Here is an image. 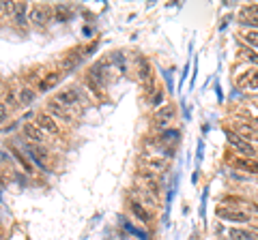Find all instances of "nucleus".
<instances>
[{"label":"nucleus","instance_id":"1","mask_svg":"<svg viewBox=\"0 0 258 240\" xmlns=\"http://www.w3.org/2000/svg\"><path fill=\"white\" fill-rule=\"evenodd\" d=\"M52 99L56 101L58 105H63L65 109H78V105L82 103V94H80V88L78 86H69V88L58 90Z\"/></svg>","mask_w":258,"mask_h":240},{"label":"nucleus","instance_id":"2","mask_svg":"<svg viewBox=\"0 0 258 240\" xmlns=\"http://www.w3.org/2000/svg\"><path fill=\"white\" fill-rule=\"evenodd\" d=\"M52 19H54V6H50V4L30 6V24L35 26V28H39V30L45 28Z\"/></svg>","mask_w":258,"mask_h":240},{"label":"nucleus","instance_id":"3","mask_svg":"<svg viewBox=\"0 0 258 240\" xmlns=\"http://www.w3.org/2000/svg\"><path fill=\"white\" fill-rule=\"evenodd\" d=\"M35 125L41 129L45 135H52V137H58L63 133V129H60V122L54 118L50 112H37L35 114Z\"/></svg>","mask_w":258,"mask_h":240},{"label":"nucleus","instance_id":"4","mask_svg":"<svg viewBox=\"0 0 258 240\" xmlns=\"http://www.w3.org/2000/svg\"><path fill=\"white\" fill-rule=\"evenodd\" d=\"M22 150L30 157V161L39 165L41 169H47V161H50V153H47L45 146H37V144H30V142H24L22 144Z\"/></svg>","mask_w":258,"mask_h":240},{"label":"nucleus","instance_id":"5","mask_svg":"<svg viewBox=\"0 0 258 240\" xmlns=\"http://www.w3.org/2000/svg\"><path fill=\"white\" fill-rule=\"evenodd\" d=\"M174 118H176V107L172 105V103H166V105H161L157 112H155V116H153L155 125H157L161 131L170 129V122H174Z\"/></svg>","mask_w":258,"mask_h":240},{"label":"nucleus","instance_id":"6","mask_svg":"<svg viewBox=\"0 0 258 240\" xmlns=\"http://www.w3.org/2000/svg\"><path fill=\"white\" fill-rule=\"evenodd\" d=\"M28 24H30V6H28V2H15L13 17H11V26H15L17 30H24Z\"/></svg>","mask_w":258,"mask_h":240},{"label":"nucleus","instance_id":"7","mask_svg":"<svg viewBox=\"0 0 258 240\" xmlns=\"http://www.w3.org/2000/svg\"><path fill=\"white\" fill-rule=\"evenodd\" d=\"M60 78H63V69H50L43 73V78L37 81V92H47L58 86Z\"/></svg>","mask_w":258,"mask_h":240},{"label":"nucleus","instance_id":"8","mask_svg":"<svg viewBox=\"0 0 258 240\" xmlns=\"http://www.w3.org/2000/svg\"><path fill=\"white\" fill-rule=\"evenodd\" d=\"M226 140H228L230 146L239 150V153H241L243 157H256V148H254L250 142L243 140V137H239L235 131H226Z\"/></svg>","mask_w":258,"mask_h":240},{"label":"nucleus","instance_id":"9","mask_svg":"<svg viewBox=\"0 0 258 240\" xmlns=\"http://www.w3.org/2000/svg\"><path fill=\"white\" fill-rule=\"evenodd\" d=\"M140 165L142 169L146 171H153V174H159V171H164L168 167V161L164 157H155V155H142L140 157Z\"/></svg>","mask_w":258,"mask_h":240},{"label":"nucleus","instance_id":"10","mask_svg":"<svg viewBox=\"0 0 258 240\" xmlns=\"http://www.w3.org/2000/svg\"><path fill=\"white\" fill-rule=\"evenodd\" d=\"M22 133L30 144H37V146H45V142H47V135L35 125V122H24Z\"/></svg>","mask_w":258,"mask_h":240},{"label":"nucleus","instance_id":"11","mask_svg":"<svg viewBox=\"0 0 258 240\" xmlns=\"http://www.w3.org/2000/svg\"><path fill=\"white\" fill-rule=\"evenodd\" d=\"M235 84L241 90H258V69H250V71L241 73L235 80Z\"/></svg>","mask_w":258,"mask_h":240},{"label":"nucleus","instance_id":"12","mask_svg":"<svg viewBox=\"0 0 258 240\" xmlns=\"http://www.w3.org/2000/svg\"><path fill=\"white\" fill-rule=\"evenodd\" d=\"M129 212H131V215H133L135 219H138L140 223H144V225L153 221V212L148 210L142 202L135 200V197H131V200H129Z\"/></svg>","mask_w":258,"mask_h":240},{"label":"nucleus","instance_id":"13","mask_svg":"<svg viewBox=\"0 0 258 240\" xmlns=\"http://www.w3.org/2000/svg\"><path fill=\"white\" fill-rule=\"evenodd\" d=\"M47 112H50L56 120H63L65 125H73V116L69 114V109H65L63 105H58L54 99H50V103H47Z\"/></svg>","mask_w":258,"mask_h":240},{"label":"nucleus","instance_id":"14","mask_svg":"<svg viewBox=\"0 0 258 240\" xmlns=\"http://www.w3.org/2000/svg\"><path fill=\"white\" fill-rule=\"evenodd\" d=\"M217 215L226 221H233V223H248L250 221V215L243 210H237V208H220Z\"/></svg>","mask_w":258,"mask_h":240},{"label":"nucleus","instance_id":"15","mask_svg":"<svg viewBox=\"0 0 258 240\" xmlns=\"http://www.w3.org/2000/svg\"><path fill=\"white\" fill-rule=\"evenodd\" d=\"M230 163H233V167L243 169V171H248V174H258V161L254 157H235Z\"/></svg>","mask_w":258,"mask_h":240},{"label":"nucleus","instance_id":"16","mask_svg":"<svg viewBox=\"0 0 258 240\" xmlns=\"http://www.w3.org/2000/svg\"><path fill=\"white\" fill-rule=\"evenodd\" d=\"M37 90L35 88H30L28 84H24V86H19L17 88V103H19V107H26V105H32L37 99Z\"/></svg>","mask_w":258,"mask_h":240},{"label":"nucleus","instance_id":"17","mask_svg":"<svg viewBox=\"0 0 258 240\" xmlns=\"http://www.w3.org/2000/svg\"><path fill=\"white\" fill-rule=\"evenodd\" d=\"M121 225H123V232H125V234H129V236H133V238H138V240H151V234H148L146 230L138 228L135 223L127 221V219H121Z\"/></svg>","mask_w":258,"mask_h":240},{"label":"nucleus","instance_id":"18","mask_svg":"<svg viewBox=\"0 0 258 240\" xmlns=\"http://www.w3.org/2000/svg\"><path fill=\"white\" fill-rule=\"evenodd\" d=\"M235 133L239 137H243L246 142H258V129H254L252 125H246V122H237Z\"/></svg>","mask_w":258,"mask_h":240},{"label":"nucleus","instance_id":"19","mask_svg":"<svg viewBox=\"0 0 258 240\" xmlns=\"http://www.w3.org/2000/svg\"><path fill=\"white\" fill-rule=\"evenodd\" d=\"M228 236H230V240H258V232L233 228V230L228 232Z\"/></svg>","mask_w":258,"mask_h":240},{"label":"nucleus","instance_id":"20","mask_svg":"<svg viewBox=\"0 0 258 240\" xmlns=\"http://www.w3.org/2000/svg\"><path fill=\"white\" fill-rule=\"evenodd\" d=\"M138 75L142 81H151L153 80V73H151V63L144 58V56H138Z\"/></svg>","mask_w":258,"mask_h":240},{"label":"nucleus","instance_id":"21","mask_svg":"<svg viewBox=\"0 0 258 240\" xmlns=\"http://www.w3.org/2000/svg\"><path fill=\"white\" fill-rule=\"evenodd\" d=\"M54 19H56V22H69L71 19V6L69 4H56L54 6Z\"/></svg>","mask_w":258,"mask_h":240},{"label":"nucleus","instance_id":"22","mask_svg":"<svg viewBox=\"0 0 258 240\" xmlns=\"http://www.w3.org/2000/svg\"><path fill=\"white\" fill-rule=\"evenodd\" d=\"M11 153H13V157L19 161V165H22L24 169H26V174H35V167H32V163H30V159H26V157L19 153V150L15 148V146H11Z\"/></svg>","mask_w":258,"mask_h":240},{"label":"nucleus","instance_id":"23","mask_svg":"<svg viewBox=\"0 0 258 240\" xmlns=\"http://www.w3.org/2000/svg\"><path fill=\"white\" fill-rule=\"evenodd\" d=\"M179 137H181V133L176 131V129H166V131L159 133V142L161 144H174Z\"/></svg>","mask_w":258,"mask_h":240},{"label":"nucleus","instance_id":"24","mask_svg":"<svg viewBox=\"0 0 258 240\" xmlns=\"http://www.w3.org/2000/svg\"><path fill=\"white\" fill-rule=\"evenodd\" d=\"M241 39L246 41L250 47H258V30H243Z\"/></svg>","mask_w":258,"mask_h":240},{"label":"nucleus","instance_id":"25","mask_svg":"<svg viewBox=\"0 0 258 240\" xmlns=\"http://www.w3.org/2000/svg\"><path fill=\"white\" fill-rule=\"evenodd\" d=\"M243 15L246 17H250V19H243V22H258V4H250V6H246L243 9Z\"/></svg>","mask_w":258,"mask_h":240},{"label":"nucleus","instance_id":"26","mask_svg":"<svg viewBox=\"0 0 258 240\" xmlns=\"http://www.w3.org/2000/svg\"><path fill=\"white\" fill-rule=\"evenodd\" d=\"M161 101H164V90H161V88H157V90H155V92L151 94V97H148V103H151L153 107H157V109H159L161 105H164Z\"/></svg>","mask_w":258,"mask_h":240},{"label":"nucleus","instance_id":"27","mask_svg":"<svg viewBox=\"0 0 258 240\" xmlns=\"http://www.w3.org/2000/svg\"><path fill=\"white\" fill-rule=\"evenodd\" d=\"M9 116H11V109L4 105V101H0V125H4L9 120Z\"/></svg>","mask_w":258,"mask_h":240},{"label":"nucleus","instance_id":"28","mask_svg":"<svg viewBox=\"0 0 258 240\" xmlns=\"http://www.w3.org/2000/svg\"><path fill=\"white\" fill-rule=\"evenodd\" d=\"M4 15H6V2L0 0V19H4Z\"/></svg>","mask_w":258,"mask_h":240},{"label":"nucleus","instance_id":"29","mask_svg":"<svg viewBox=\"0 0 258 240\" xmlns=\"http://www.w3.org/2000/svg\"><path fill=\"white\" fill-rule=\"evenodd\" d=\"M246 56H248L250 60H252V63H258V56H256V54H252V52H248V54H246Z\"/></svg>","mask_w":258,"mask_h":240}]
</instances>
